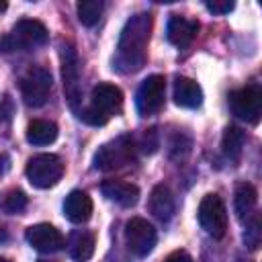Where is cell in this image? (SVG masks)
Listing matches in <instances>:
<instances>
[{"label": "cell", "instance_id": "cell-12", "mask_svg": "<svg viewBox=\"0 0 262 262\" xmlns=\"http://www.w3.org/2000/svg\"><path fill=\"white\" fill-rule=\"evenodd\" d=\"M90 104L100 111L104 117H111V115H117L121 113L123 108V92L115 86V84H108V82H100L92 88V94H90Z\"/></svg>", "mask_w": 262, "mask_h": 262}, {"label": "cell", "instance_id": "cell-13", "mask_svg": "<svg viewBox=\"0 0 262 262\" xmlns=\"http://www.w3.org/2000/svg\"><path fill=\"white\" fill-rule=\"evenodd\" d=\"M100 190L108 201H113L121 207H133L139 201V188L125 180H106V182H102Z\"/></svg>", "mask_w": 262, "mask_h": 262}, {"label": "cell", "instance_id": "cell-29", "mask_svg": "<svg viewBox=\"0 0 262 262\" xmlns=\"http://www.w3.org/2000/svg\"><path fill=\"white\" fill-rule=\"evenodd\" d=\"M4 239H6V231H4V229H2V227H0V244H2V242H4Z\"/></svg>", "mask_w": 262, "mask_h": 262}, {"label": "cell", "instance_id": "cell-10", "mask_svg": "<svg viewBox=\"0 0 262 262\" xmlns=\"http://www.w3.org/2000/svg\"><path fill=\"white\" fill-rule=\"evenodd\" d=\"M61 78H63V92L66 98L72 106V111L78 113V104H80V61H78V53L72 45H63L61 47Z\"/></svg>", "mask_w": 262, "mask_h": 262}, {"label": "cell", "instance_id": "cell-9", "mask_svg": "<svg viewBox=\"0 0 262 262\" xmlns=\"http://www.w3.org/2000/svg\"><path fill=\"white\" fill-rule=\"evenodd\" d=\"M156 239H158V235H156V229L149 221H145L141 217H133L127 221L125 242H127V248L133 256H139V258L147 256L154 250Z\"/></svg>", "mask_w": 262, "mask_h": 262}, {"label": "cell", "instance_id": "cell-2", "mask_svg": "<svg viewBox=\"0 0 262 262\" xmlns=\"http://www.w3.org/2000/svg\"><path fill=\"white\" fill-rule=\"evenodd\" d=\"M47 39H49V33L43 23L33 20V18H23L0 41V49L2 51H25V49L45 45Z\"/></svg>", "mask_w": 262, "mask_h": 262}, {"label": "cell", "instance_id": "cell-5", "mask_svg": "<svg viewBox=\"0 0 262 262\" xmlns=\"http://www.w3.org/2000/svg\"><path fill=\"white\" fill-rule=\"evenodd\" d=\"M51 92V74L49 70L35 66L27 70L20 78V94L27 106H43Z\"/></svg>", "mask_w": 262, "mask_h": 262}, {"label": "cell", "instance_id": "cell-24", "mask_svg": "<svg viewBox=\"0 0 262 262\" xmlns=\"http://www.w3.org/2000/svg\"><path fill=\"white\" fill-rule=\"evenodd\" d=\"M27 207V196L23 190H10L4 199V211L6 213H23Z\"/></svg>", "mask_w": 262, "mask_h": 262}, {"label": "cell", "instance_id": "cell-1", "mask_svg": "<svg viewBox=\"0 0 262 262\" xmlns=\"http://www.w3.org/2000/svg\"><path fill=\"white\" fill-rule=\"evenodd\" d=\"M149 33H151V16L147 12H139L125 23L115 57V66L119 72L123 74L137 72L145 63Z\"/></svg>", "mask_w": 262, "mask_h": 262}, {"label": "cell", "instance_id": "cell-3", "mask_svg": "<svg viewBox=\"0 0 262 262\" xmlns=\"http://www.w3.org/2000/svg\"><path fill=\"white\" fill-rule=\"evenodd\" d=\"M133 160H135L133 139L129 135H121V137L104 143L102 147H98V151L94 154V168L102 170V172H111V170H119V168L131 164Z\"/></svg>", "mask_w": 262, "mask_h": 262}, {"label": "cell", "instance_id": "cell-31", "mask_svg": "<svg viewBox=\"0 0 262 262\" xmlns=\"http://www.w3.org/2000/svg\"><path fill=\"white\" fill-rule=\"evenodd\" d=\"M0 262H10V260L8 258H0Z\"/></svg>", "mask_w": 262, "mask_h": 262}, {"label": "cell", "instance_id": "cell-18", "mask_svg": "<svg viewBox=\"0 0 262 262\" xmlns=\"http://www.w3.org/2000/svg\"><path fill=\"white\" fill-rule=\"evenodd\" d=\"M149 211L160 221H168L172 217V213H174V199H172V192H170L168 186H164V184L154 186V190L149 194Z\"/></svg>", "mask_w": 262, "mask_h": 262}, {"label": "cell", "instance_id": "cell-8", "mask_svg": "<svg viewBox=\"0 0 262 262\" xmlns=\"http://www.w3.org/2000/svg\"><path fill=\"white\" fill-rule=\"evenodd\" d=\"M164 98H166V80H164V76H160V74L147 76L141 82V86L137 90V96H135V104H137L139 115H143V117L156 115L164 106Z\"/></svg>", "mask_w": 262, "mask_h": 262}, {"label": "cell", "instance_id": "cell-23", "mask_svg": "<svg viewBox=\"0 0 262 262\" xmlns=\"http://www.w3.org/2000/svg\"><path fill=\"white\" fill-rule=\"evenodd\" d=\"M260 239H262V231H260V217L258 215H252L246 223V231H244V242L250 250H256L260 246Z\"/></svg>", "mask_w": 262, "mask_h": 262}, {"label": "cell", "instance_id": "cell-15", "mask_svg": "<svg viewBox=\"0 0 262 262\" xmlns=\"http://www.w3.org/2000/svg\"><path fill=\"white\" fill-rule=\"evenodd\" d=\"M196 31H199V23H196V20H188V18H184V16L174 14V16H170V20H168L166 37H168V41H170L172 45H176V47H186V45L194 39Z\"/></svg>", "mask_w": 262, "mask_h": 262}, {"label": "cell", "instance_id": "cell-28", "mask_svg": "<svg viewBox=\"0 0 262 262\" xmlns=\"http://www.w3.org/2000/svg\"><path fill=\"white\" fill-rule=\"evenodd\" d=\"M164 262H192V258H190L184 250H176V252H172Z\"/></svg>", "mask_w": 262, "mask_h": 262}, {"label": "cell", "instance_id": "cell-22", "mask_svg": "<svg viewBox=\"0 0 262 262\" xmlns=\"http://www.w3.org/2000/svg\"><path fill=\"white\" fill-rule=\"evenodd\" d=\"M102 8H104V4H102L100 0H82V2H78V6H76L78 18H80V23L86 25V27H94V25L100 20Z\"/></svg>", "mask_w": 262, "mask_h": 262}, {"label": "cell", "instance_id": "cell-27", "mask_svg": "<svg viewBox=\"0 0 262 262\" xmlns=\"http://www.w3.org/2000/svg\"><path fill=\"white\" fill-rule=\"evenodd\" d=\"M158 145H160V141H158L156 129H147V131L143 133V139H141V149H143L145 154H154V151L158 149Z\"/></svg>", "mask_w": 262, "mask_h": 262}, {"label": "cell", "instance_id": "cell-6", "mask_svg": "<svg viewBox=\"0 0 262 262\" xmlns=\"http://www.w3.org/2000/svg\"><path fill=\"white\" fill-rule=\"evenodd\" d=\"M199 223L201 227L215 239L225 235L227 229V211L223 201L217 194H205L199 205Z\"/></svg>", "mask_w": 262, "mask_h": 262}, {"label": "cell", "instance_id": "cell-25", "mask_svg": "<svg viewBox=\"0 0 262 262\" xmlns=\"http://www.w3.org/2000/svg\"><path fill=\"white\" fill-rule=\"evenodd\" d=\"M78 117H80L86 125H92V127H102V125H106V121H108V117H104V115H102L100 111H96L92 104H88L86 108H80Z\"/></svg>", "mask_w": 262, "mask_h": 262}, {"label": "cell", "instance_id": "cell-21", "mask_svg": "<svg viewBox=\"0 0 262 262\" xmlns=\"http://www.w3.org/2000/svg\"><path fill=\"white\" fill-rule=\"evenodd\" d=\"M244 143H246V133H244L239 127L229 125V127L223 131V137H221V149H223V154H225L229 160H237V158L242 156Z\"/></svg>", "mask_w": 262, "mask_h": 262}, {"label": "cell", "instance_id": "cell-20", "mask_svg": "<svg viewBox=\"0 0 262 262\" xmlns=\"http://www.w3.org/2000/svg\"><path fill=\"white\" fill-rule=\"evenodd\" d=\"M68 250H70V256L78 262H86L92 258L94 254V237L90 231H84V229H78L70 235L68 239Z\"/></svg>", "mask_w": 262, "mask_h": 262}, {"label": "cell", "instance_id": "cell-32", "mask_svg": "<svg viewBox=\"0 0 262 262\" xmlns=\"http://www.w3.org/2000/svg\"><path fill=\"white\" fill-rule=\"evenodd\" d=\"M39 262H47V260H39Z\"/></svg>", "mask_w": 262, "mask_h": 262}, {"label": "cell", "instance_id": "cell-26", "mask_svg": "<svg viewBox=\"0 0 262 262\" xmlns=\"http://www.w3.org/2000/svg\"><path fill=\"white\" fill-rule=\"evenodd\" d=\"M205 8L213 14H227L233 10V2L231 0H213V2H205Z\"/></svg>", "mask_w": 262, "mask_h": 262}, {"label": "cell", "instance_id": "cell-11", "mask_svg": "<svg viewBox=\"0 0 262 262\" xmlns=\"http://www.w3.org/2000/svg\"><path fill=\"white\" fill-rule=\"evenodd\" d=\"M25 237L37 252H43V254H53L63 248V235L59 233V229H55L49 223H37L27 227Z\"/></svg>", "mask_w": 262, "mask_h": 262}, {"label": "cell", "instance_id": "cell-7", "mask_svg": "<svg viewBox=\"0 0 262 262\" xmlns=\"http://www.w3.org/2000/svg\"><path fill=\"white\" fill-rule=\"evenodd\" d=\"M229 108L231 113L246 121L256 125L262 115V92L258 86H246L239 90H233L229 94Z\"/></svg>", "mask_w": 262, "mask_h": 262}, {"label": "cell", "instance_id": "cell-19", "mask_svg": "<svg viewBox=\"0 0 262 262\" xmlns=\"http://www.w3.org/2000/svg\"><path fill=\"white\" fill-rule=\"evenodd\" d=\"M57 139V125L51 121L35 119L27 127V141L31 145H49Z\"/></svg>", "mask_w": 262, "mask_h": 262}, {"label": "cell", "instance_id": "cell-4", "mask_svg": "<svg viewBox=\"0 0 262 262\" xmlns=\"http://www.w3.org/2000/svg\"><path fill=\"white\" fill-rule=\"evenodd\" d=\"M63 174V164L55 154L33 156L27 164V178L35 188H51L59 182Z\"/></svg>", "mask_w": 262, "mask_h": 262}, {"label": "cell", "instance_id": "cell-16", "mask_svg": "<svg viewBox=\"0 0 262 262\" xmlns=\"http://www.w3.org/2000/svg\"><path fill=\"white\" fill-rule=\"evenodd\" d=\"M174 102L182 108H196L203 102V90L201 86L190 78H176L174 82Z\"/></svg>", "mask_w": 262, "mask_h": 262}, {"label": "cell", "instance_id": "cell-14", "mask_svg": "<svg viewBox=\"0 0 262 262\" xmlns=\"http://www.w3.org/2000/svg\"><path fill=\"white\" fill-rule=\"evenodd\" d=\"M63 215L72 223H86L92 215V201L84 190H72L63 201Z\"/></svg>", "mask_w": 262, "mask_h": 262}, {"label": "cell", "instance_id": "cell-17", "mask_svg": "<svg viewBox=\"0 0 262 262\" xmlns=\"http://www.w3.org/2000/svg\"><path fill=\"white\" fill-rule=\"evenodd\" d=\"M256 203H258V192L252 184L244 182L235 188V196H233V209H235V215L239 221H248L252 215H254V209H256Z\"/></svg>", "mask_w": 262, "mask_h": 262}, {"label": "cell", "instance_id": "cell-30", "mask_svg": "<svg viewBox=\"0 0 262 262\" xmlns=\"http://www.w3.org/2000/svg\"><path fill=\"white\" fill-rule=\"evenodd\" d=\"M6 6H8L6 2H0V12H4V10H6Z\"/></svg>", "mask_w": 262, "mask_h": 262}]
</instances>
